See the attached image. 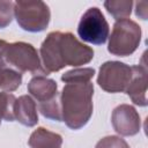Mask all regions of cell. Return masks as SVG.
I'll return each instance as SVG.
<instances>
[{
  "instance_id": "5bb4252c",
  "label": "cell",
  "mask_w": 148,
  "mask_h": 148,
  "mask_svg": "<svg viewBox=\"0 0 148 148\" xmlns=\"http://www.w3.org/2000/svg\"><path fill=\"white\" fill-rule=\"evenodd\" d=\"M22 83V74L7 65H0V89L7 92L16 90Z\"/></svg>"
},
{
  "instance_id": "4fadbf2b",
  "label": "cell",
  "mask_w": 148,
  "mask_h": 148,
  "mask_svg": "<svg viewBox=\"0 0 148 148\" xmlns=\"http://www.w3.org/2000/svg\"><path fill=\"white\" fill-rule=\"evenodd\" d=\"M28 145L30 148H61L62 138L54 132L39 127L31 133Z\"/></svg>"
},
{
  "instance_id": "52a82bcc",
  "label": "cell",
  "mask_w": 148,
  "mask_h": 148,
  "mask_svg": "<svg viewBox=\"0 0 148 148\" xmlns=\"http://www.w3.org/2000/svg\"><path fill=\"white\" fill-rule=\"evenodd\" d=\"M131 79V66L120 61H106L99 68L97 83L108 92H123L126 91Z\"/></svg>"
},
{
  "instance_id": "9c48e42d",
  "label": "cell",
  "mask_w": 148,
  "mask_h": 148,
  "mask_svg": "<svg viewBox=\"0 0 148 148\" xmlns=\"http://www.w3.org/2000/svg\"><path fill=\"white\" fill-rule=\"evenodd\" d=\"M147 67L145 65L132 66V79L126 94L132 102L139 106H146L147 102Z\"/></svg>"
},
{
  "instance_id": "ac0fdd59",
  "label": "cell",
  "mask_w": 148,
  "mask_h": 148,
  "mask_svg": "<svg viewBox=\"0 0 148 148\" xmlns=\"http://www.w3.org/2000/svg\"><path fill=\"white\" fill-rule=\"evenodd\" d=\"M16 97L7 91L0 92V117L7 121H14V105Z\"/></svg>"
},
{
  "instance_id": "e0dca14e",
  "label": "cell",
  "mask_w": 148,
  "mask_h": 148,
  "mask_svg": "<svg viewBox=\"0 0 148 148\" xmlns=\"http://www.w3.org/2000/svg\"><path fill=\"white\" fill-rule=\"evenodd\" d=\"M95 75V69L90 67L86 68H75L68 71L61 75V80L66 83H84L90 82Z\"/></svg>"
},
{
  "instance_id": "9a60e30c",
  "label": "cell",
  "mask_w": 148,
  "mask_h": 148,
  "mask_svg": "<svg viewBox=\"0 0 148 148\" xmlns=\"http://www.w3.org/2000/svg\"><path fill=\"white\" fill-rule=\"evenodd\" d=\"M38 110L47 119L56 120V121H62L60 94L58 92L54 97H52L51 99H49L46 102L38 103Z\"/></svg>"
},
{
  "instance_id": "44dd1931",
  "label": "cell",
  "mask_w": 148,
  "mask_h": 148,
  "mask_svg": "<svg viewBox=\"0 0 148 148\" xmlns=\"http://www.w3.org/2000/svg\"><path fill=\"white\" fill-rule=\"evenodd\" d=\"M135 15L141 20H147L148 16V2L139 1L135 3Z\"/></svg>"
},
{
  "instance_id": "2e32d148",
  "label": "cell",
  "mask_w": 148,
  "mask_h": 148,
  "mask_svg": "<svg viewBox=\"0 0 148 148\" xmlns=\"http://www.w3.org/2000/svg\"><path fill=\"white\" fill-rule=\"evenodd\" d=\"M104 7L106 8L108 13L111 14L117 21L127 18L131 15L133 1L131 0H109L104 2Z\"/></svg>"
},
{
  "instance_id": "30bf717a",
  "label": "cell",
  "mask_w": 148,
  "mask_h": 148,
  "mask_svg": "<svg viewBox=\"0 0 148 148\" xmlns=\"http://www.w3.org/2000/svg\"><path fill=\"white\" fill-rule=\"evenodd\" d=\"M60 31H52L50 32L45 40L42 43L40 46V57L42 62L44 65V69L50 74L52 72H58L62 69V65L59 59L58 53V39H59Z\"/></svg>"
},
{
  "instance_id": "277c9868",
  "label": "cell",
  "mask_w": 148,
  "mask_h": 148,
  "mask_svg": "<svg viewBox=\"0 0 148 148\" xmlns=\"http://www.w3.org/2000/svg\"><path fill=\"white\" fill-rule=\"evenodd\" d=\"M14 16L23 30L40 32L47 28L51 13L43 1H16L14 2Z\"/></svg>"
},
{
  "instance_id": "7402d4cb",
  "label": "cell",
  "mask_w": 148,
  "mask_h": 148,
  "mask_svg": "<svg viewBox=\"0 0 148 148\" xmlns=\"http://www.w3.org/2000/svg\"><path fill=\"white\" fill-rule=\"evenodd\" d=\"M7 42H5V40H2V39H0V65H7L6 62H5V59H3V51H5V47L7 46ZM8 66V65H7Z\"/></svg>"
},
{
  "instance_id": "8992f818",
  "label": "cell",
  "mask_w": 148,
  "mask_h": 148,
  "mask_svg": "<svg viewBox=\"0 0 148 148\" xmlns=\"http://www.w3.org/2000/svg\"><path fill=\"white\" fill-rule=\"evenodd\" d=\"M109 24L97 7H90L81 17L77 25V35L87 43L102 45L109 38Z\"/></svg>"
},
{
  "instance_id": "7a4b0ae2",
  "label": "cell",
  "mask_w": 148,
  "mask_h": 148,
  "mask_svg": "<svg viewBox=\"0 0 148 148\" xmlns=\"http://www.w3.org/2000/svg\"><path fill=\"white\" fill-rule=\"evenodd\" d=\"M140 40V25L130 18L119 20L116 21L111 36L109 37L108 51L113 56L127 57L138 49Z\"/></svg>"
},
{
  "instance_id": "7c38bea8",
  "label": "cell",
  "mask_w": 148,
  "mask_h": 148,
  "mask_svg": "<svg viewBox=\"0 0 148 148\" xmlns=\"http://www.w3.org/2000/svg\"><path fill=\"white\" fill-rule=\"evenodd\" d=\"M58 84L54 80L43 75L34 76L28 83V91L38 103L46 102L58 94Z\"/></svg>"
},
{
  "instance_id": "5b68a950",
  "label": "cell",
  "mask_w": 148,
  "mask_h": 148,
  "mask_svg": "<svg viewBox=\"0 0 148 148\" xmlns=\"http://www.w3.org/2000/svg\"><path fill=\"white\" fill-rule=\"evenodd\" d=\"M58 53L62 67L86 65L94 58V50L81 43L71 32H60L58 39Z\"/></svg>"
},
{
  "instance_id": "8fae6325",
  "label": "cell",
  "mask_w": 148,
  "mask_h": 148,
  "mask_svg": "<svg viewBox=\"0 0 148 148\" xmlns=\"http://www.w3.org/2000/svg\"><path fill=\"white\" fill-rule=\"evenodd\" d=\"M14 117L20 124L27 127H32L37 125V105L31 96L22 95L18 98H16L14 105Z\"/></svg>"
},
{
  "instance_id": "ba28073f",
  "label": "cell",
  "mask_w": 148,
  "mask_h": 148,
  "mask_svg": "<svg viewBox=\"0 0 148 148\" xmlns=\"http://www.w3.org/2000/svg\"><path fill=\"white\" fill-rule=\"evenodd\" d=\"M111 123L114 131L123 136H132L140 132L141 119L134 106L120 104L112 111Z\"/></svg>"
},
{
  "instance_id": "d6986e66",
  "label": "cell",
  "mask_w": 148,
  "mask_h": 148,
  "mask_svg": "<svg viewBox=\"0 0 148 148\" xmlns=\"http://www.w3.org/2000/svg\"><path fill=\"white\" fill-rule=\"evenodd\" d=\"M14 16V2L0 1V28H6L10 24Z\"/></svg>"
},
{
  "instance_id": "6da1fadb",
  "label": "cell",
  "mask_w": 148,
  "mask_h": 148,
  "mask_svg": "<svg viewBox=\"0 0 148 148\" xmlns=\"http://www.w3.org/2000/svg\"><path fill=\"white\" fill-rule=\"evenodd\" d=\"M94 84L66 83L60 92L62 121L72 128L80 130L89 121L92 114Z\"/></svg>"
},
{
  "instance_id": "ffe728a7",
  "label": "cell",
  "mask_w": 148,
  "mask_h": 148,
  "mask_svg": "<svg viewBox=\"0 0 148 148\" xmlns=\"http://www.w3.org/2000/svg\"><path fill=\"white\" fill-rule=\"evenodd\" d=\"M95 148H130L128 143L117 135H109L105 138H102L97 143Z\"/></svg>"
},
{
  "instance_id": "603a6c76",
  "label": "cell",
  "mask_w": 148,
  "mask_h": 148,
  "mask_svg": "<svg viewBox=\"0 0 148 148\" xmlns=\"http://www.w3.org/2000/svg\"><path fill=\"white\" fill-rule=\"evenodd\" d=\"M0 123H1V117H0Z\"/></svg>"
},
{
  "instance_id": "3957f363",
  "label": "cell",
  "mask_w": 148,
  "mask_h": 148,
  "mask_svg": "<svg viewBox=\"0 0 148 148\" xmlns=\"http://www.w3.org/2000/svg\"><path fill=\"white\" fill-rule=\"evenodd\" d=\"M3 59L7 65L13 66L17 72H30L35 76L47 75L49 73L42 67L37 50L29 43L15 42L7 44L3 51Z\"/></svg>"
}]
</instances>
